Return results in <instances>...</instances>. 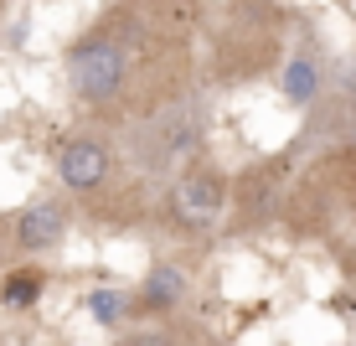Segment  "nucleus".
<instances>
[{"label":"nucleus","mask_w":356,"mask_h":346,"mask_svg":"<svg viewBox=\"0 0 356 346\" xmlns=\"http://www.w3.org/2000/svg\"><path fill=\"white\" fill-rule=\"evenodd\" d=\"M124 346H176V341H170L165 331H134V336H129Z\"/></svg>","instance_id":"9"},{"label":"nucleus","mask_w":356,"mask_h":346,"mask_svg":"<svg viewBox=\"0 0 356 346\" xmlns=\"http://www.w3.org/2000/svg\"><path fill=\"white\" fill-rule=\"evenodd\" d=\"M222 202H227V176L222 171H186L170 191V212L186 228H212L222 217Z\"/></svg>","instance_id":"2"},{"label":"nucleus","mask_w":356,"mask_h":346,"mask_svg":"<svg viewBox=\"0 0 356 346\" xmlns=\"http://www.w3.org/2000/svg\"><path fill=\"white\" fill-rule=\"evenodd\" d=\"M181 294H186V279H181V269L155 264L150 279H145V290H140V310H170Z\"/></svg>","instance_id":"5"},{"label":"nucleus","mask_w":356,"mask_h":346,"mask_svg":"<svg viewBox=\"0 0 356 346\" xmlns=\"http://www.w3.org/2000/svg\"><path fill=\"white\" fill-rule=\"evenodd\" d=\"M119 83H124V52H119L114 42H83L78 52H72V88H78L88 104H104V98L119 93Z\"/></svg>","instance_id":"1"},{"label":"nucleus","mask_w":356,"mask_h":346,"mask_svg":"<svg viewBox=\"0 0 356 346\" xmlns=\"http://www.w3.org/2000/svg\"><path fill=\"white\" fill-rule=\"evenodd\" d=\"M88 305H93V320H98V326H119L124 310H129V300H124V294H114V290H93Z\"/></svg>","instance_id":"6"},{"label":"nucleus","mask_w":356,"mask_h":346,"mask_svg":"<svg viewBox=\"0 0 356 346\" xmlns=\"http://www.w3.org/2000/svg\"><path fill=\"white\" fill-rule=\"evenodd\" d=\"M57 176L67 181L72 191H93V187H104V176H108V150L98 140H67L63 145V155H57Z\"/></svg>","instance_id":"3"},{"label":"nucleus","mask_w":356,"mask_h":346,"mask_svg":"<svg viewBox=\"0 0 356 346\" xmlns=\"http://www.w3.org/2000/svg\"><path fill=\"white\" fill-rule=\"evenodd\" d=\"M63 222L67 217H63V207H57V202H36L16 222V243H21V249H31V253H42V249H52V243L63 238Z\"/></svg>","instance_id":"4"},{"label":"nucleus","mask_w":356,"mask_h":346,"mask_svg":"<svg viewBox=\"0 0 356 346\" xmlns=\"http://www.w3.org/2000/svg\"><path fill=\"white\" fill-rule=\"evenodd\" d=\"M284 88H289V98H300V104L315 93V68L305 63V57H294V63H289V72H284Z\"/></svg>","instance_id":"8"},{"label":"nucleus","mask_w":356,"mask_h":346,"mask_svg":"<svg viewBox=\"0 0 356 346\" xmlns=\"http://www.w3.org/2000/svg\"><path fill=\"white\" fill-rule=\"evenodd\" d=\"M36 294H42V284H36V274H10L6 284H0V300H6V305H31Z\"/></svg>","instance_id":"7"}]
</instances>
